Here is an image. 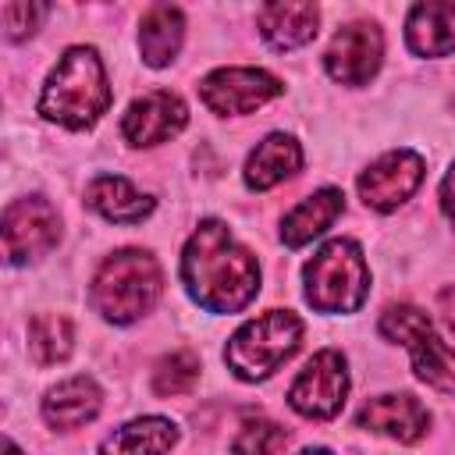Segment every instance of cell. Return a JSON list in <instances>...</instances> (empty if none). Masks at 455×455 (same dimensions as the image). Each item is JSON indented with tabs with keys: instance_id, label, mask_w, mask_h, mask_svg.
Masks as SVG:
<instances>
[{
	"instance_id": "obj_1",
	"label": "cell",
	"mask_w": 455,
	"mask_h": 455,
	"mask_svg": "<svg viewBox=\"0 0 455 455\" xmlns=\"http://www.w3.org/2000/svg\"><path fill=\"white\" fill-rule=\"evenodd\" d=\"M181 284L206 313H238L259 291V263L224 220H203L181 249Z\"/></svg>"
},
{
	"instance_id": "obj_2",
	"label": "cell",
	"mask_w": 455,
	"mask_h": 455,
	"mask_svg": "<svg viewBox=\"0 0 455 455\" xmlns=\"http://www.w3.org/2000/svg\"><path fill=\"white\" fill-rule=\"evenodd\" d=\"M110 100L114 92H110L100 53L92 46H71L60 53L57 68L50 71L39 92V114L46 121L82 132V128H92L107 114Z\"/></svg>"
},
{
	"instance_id": "obj_3",
	"label": "cell",
	"mask_w": 455,
	"mask_h": 455,
	"mask_svg": "<svg viewBox=\"0 0 455 455\" xmlns=\"http://www.w3.org/2000/svg\"><path fill=\"white\" fill-rule=\"evenodd\" d=\"M160 291H164L160 263L142 249H117L100 263L89 299L103 320L135 323L156 306Z\"/></svg>"
},
{
	"instance_id": "obj_4",
	"label": "cell",
	"mask_w": 455,
	"mask_h": 455,
	"mask_svg": "<svg viewBox=\"0 0 455 455\" xmlns=\"http://www.w3.org/2000/svg\"><path fill=\"white\" fill-rule=\"evenodd\" d=\"M302 345V320L291 309H267L245 320L224 348V363L238 380H267L281 363H288Z\"/></svg>"
},
{
	"instance_id": "obj_5",
	"label": "cell",
	"mask_w": 455,
	"mask_h": 455,
	"mask_svg": "<svg viewBox=\"0 0 455 455\" xmlns=\"http://www.w3.org/2000/svg\"><path fill=\"white\" fill-rule=\"evenodd\" d=\"M306 302L316 313H355L370 295V267L352 238H334L302 270Z\"/></svg>"
},
{
	"instance_id": "obj_6",
	"label": "cell",
	"mask_w": 455,
	"mask_h": 455,
	"mask_svg": "<svg viewBox=\"0 0 455 455\" xmlns=\"http://www.w3.org/2000/svg\"><path fill=\"white\" fill-rule=\"evenodd\" d=\"M380 334L387 341H398L409 348L412 355V370L423 384L455 395V352L434 334V323L423 309L409 306V302H395L380 313Z\"/></svg>"
},
{
	"instance_id": "obj_7",
	"label": "cell",
	"mask_w": 455,
	"mask_h": 455,
	"mask_svg": "<svg viewBox=\"0 0 455 455\" xmlns=\"http://www.w3.org/2000/svg\"><path fill=\"white\" fill-rule=\"evenodd\" d=\"M348 395V363L338 348H320L291 380L288 405L306 419H334Z\"/></svg>"
},
{
	"instance_id": "obj_8",
	"label": "cell",
	"mask_w": 455,
	"mask_h": 455,
	"mask_svg": "<svg viewBox=\"0 0 455 455\" xmlns=\"http://www.w3.org/2000/svg\"><path fill=\"white\" fill-rule=\"evenodd\" d=\"M60 238V217L50 199L25 196L4 210V256L11 267L43 259Z\"/></svg>"
},
{
	"instance_id": "obj_9",
	"label": "cell",
	"mask_w": 455,
	"mask_h": 455,
	"mask_svg": "<svg viewBox=\"0 0 455 455\" xmlns=\"http://www.w3.org/2000/svg\"><path fill=\"white\" fill-rule=\"evenodd\" d=\"M281 78L263 68H217L199 82V96L213 114H252L281 96Z\"/></svg>"
},
{
	"instance_id": "obj_10",
	"label": "cell",
	"mask_w": 455,
	"mask_h": 455,
	"mask_svg": "<svg viewBox=\"0 0 455 455\" xmlns=\"http://www.w3.org/2000/svg\"><path fill=\"white\" fill-rule=\"evenodd\" d=\"M380 60H384V36L373 21L341 25L323 53L327 75L341 85H366L380 71Z\"/></svg>"
},
{
	"instance_id": "obj_11",
	"label": "cell",
	"mask_w": 455,
	"mask_h": 455,
	"mask_svg": "<svg viewBox=\"0 0 455 455\" xmlns=\"http://www.w3.org/2000/svg\"><path fill=\"white\" fill-rule=\"evenodd\" d=\"M423 156L412 149H391L380 160H373L363 174H359V196L370 210L377 213H391L398 210L423 181Z\"/></svg>"
},
{
	"instance_id": "obj_12",
	"label": "cell",
	"mask_w": 455,
	"mask_h": 455,
	"mask_svg": "<svg viewBox=\"0 0 455 455\" xmlns=\"http://www.w3.org/2000/svg\"><path fill=\"white\" fill-rule=\"evenodd\" d=\"M185 124H188V107L181 103V96L171 89H153L124 110L121 135L132 146H160L174 139Z\"/></svg>"
},
{
	"instance_id": "obj_13",
	"label": "cell",
	"mask_w": 455,
	"mask_h": 455,
	"mask_svg": "<svg viewBox=\"0 0 455 455\" xmlns=\"http://www.w3.org/2000/svg\"><path fill=\"white\" fill-rule=\"evenodd\" d=\"M355 423L363 430H373V434H384L391 441L412 444V441H419L427 434L430 412L412 395H373V398H366L359 405Z\"/></svg>"
},
{
	"instance_id": "obj_14",
	"label": "cell",
	"mask_w": 455,
	"mask_h": 455,
	"mask_svg": "<svg viewBox=\"0 0 455 455\" xmlns=\"http://www.w3.org/2000/svg\"><path fill=\"white\" fill-rule=\"evenodd\" d=\"M405 43L416 57L455 53V0L416 4L405 18Z\"/></svg>"
},
{
	"instance_id": "obj_15",
	"label": "cell",
	"mask_w": 455,
	"mask_h": 455,
	"mask_svg": "<svg viewBox=\"0 0 455 455\" xmlns=\"http://www.w3.org/2000/svg\"><path fill=\"white\" fill-rule=\"evenodd\" d=\"M100 405H103V391L96 387L92 377L78 373V377H68L57 387L46 391V398H43V419L53 430H75V427L96 419Z\"/></svg>"
},
{
	"instance_id": "obj_16",
	"label": "cell",
	"mask_w": 455,
	"mask_h": 455,
	"mask_svg": "<svg viewBox=\"0 0 455 455\" xmlns=\"http://www.w3.org/2000/svg\"><path fill=\"white\" fill-rule=\"evenodd\" d=\"M85 206L96 210L110 224H139V220H146L153 213V199L142 196L121 174H96L85 185Z\"/></svg>"
},
{
	"instance_id": "obj_17",
	"label": "cell",
	"mask_w": 455,
	"mask_h": 455,
	"mask_svg": "<svg viewBox=\"0 0 455 455\" xmlns=\"http://www.w3.org/2000/svg\"><path fill=\"white\" fill-rule=\"evenodd\" d=\"M256 25H259L263 39L274 50H295V46H306L316 36L320 11H316V4L277 0V4H263L256 11Z\"/></svg>"
},
{
	"instance_id": "obj_18",
	"label": "cell",
	"mask_w": 455,
	"mask_h": 455,
	"mask_svg": "<svg viewBox=\"0 0 455 455\" xmlns=\"http://www.w3.org/2000/svg\"><path fill=\"white\" fill-rule=\"evenodd\" d=\"M302 167V146L284 135V132H274L267 135L245 160V185L252 192H267L281 181H288L291 174H299Z\"/></svg>"
},
{
	"instance_id": "obj_19",
	"label": "cell",
	"mask_w": 455,
	"mask_h": 455,
	"mask_svg": "<svg viewBox=\"0 0 455 455\" xmlns=\"http://www.w3.org/2000/svg\"><path fill=\"white\" fill-rule=\"evenodd\" d=\"M341 210H345L341 188H320V192L306 196L302 203H295V206L284 213V220H281V242H284L288 249H299V245L313 242L316 235H323V231L334 224V217H338Z\"/></svg>"
},
{
	"instance_id": "obj_20",
	"label": "cell",
	"mask_w": 455,
	"mask_h": 455,
	"mask_svg": "<svg viewBox=\"0 0 455 455\" xmlns=\"http://www.w3.org/2000/svg\"><path fill=\"white\" fill-rule=\"evenodd\" d=\"M178 441V427L164 416H139L132 423L114 427L100 441V455H167Z\"/></svg>"
},
{
	"instance_id": "obj_21",
	"label": "cell",
	"mask_w": 455,
	"mask_h": 455,
	"mask_svg": "<svg viewBox=\"0 0 455 455\" xmlns=\"http://www.w3.org/2000/svg\"><path fill=\"white\" fill-rule=\"evenodd\" d=\"M185 39V18L171 4H153L139 25V53L149 68H167Z\"/></svg>"
},
{
	"instance_id": "obj_22",
	"label": "cell",
	"mask_w": 455,
	"mask_h": 455,
	"mask_svg": "<svg viewBox=\"0 0 455 455\" xmlns=\"http://www.w3.org/2000/svg\"><path fill=\"white\" fill-rule=\"evenodd\" d=\"M28 348L39 366L64 363L75 348V327L64 313H36L28 320Z\"/></svg>"
},
{
	"instance_id": "obj_23",
	"label": "cell",
	"mask_w": 455,
	"mask_h": 455,
	"mask_svg": "<svg viewBox=\"0 0 455 455\" xmlns=\"http://www.w3.org/2000/svg\"><path fill=\"white\" fill-rule=\"evenodd\" d=\"M199 380V355L188 348L167 352L156 366H153V391L160 398H174V395H188Z\"/></svg>"
},
{
	"instance_id": "obj_24",
	"label": "cell",
	"mask_w": 455,
	"mask_h": 455,
	"mask_svg": "<svg viewBox=\"0 0 455 455\" xmlns=\"http://www.w3.org/2000/svg\"><path fill=\"white\" fill-rule=\"evenodd\" d=\"M288 444V430L277 427L274 419L263 416H249L242 419L235 441H231V455H277Z\"/></svg>"
},
{
	"instance_id": "obj_25",
	"label": "cell",
	"mask_w": 455,
	"mask_h": 455,
	"mask_svg": "<svg viewBox=\"0 0 455 455\" xmlns=\"http://www.w3.org/2000/svg\"><path fill=\"white\" fill-rule=\"evenodd\" d=\"M43 14H46V7H43V4H4V7H0L4 36H7V39H14V43H18V39H25V36H32Z\"/></svg>"
},
{
	"instance_id": "obj_26",
	"label": "cell",
	"mask_w": 455,
	"mask_h": 455,
	"mask_svg": "<svg viewBox=\"0 0 455 455\" xmlns=\"http://www.w3.org/2000/svg\"><path fill=\"white\" fill-rule=\"evenodd\" d=\"M441 210H444V217L455 224V164L448 167V174H444V181H441Z\"/></svg>"
},
{
	"instance_id": "obj_27",
	"label": "cell",
	"mask_w": 455,
	"mask_h": 455,
	"mask_svg": "<svg viewBox=\"0 0 455 455\" xmlns=\"http://www.w3.org/2000/svg\"><path fill=\"white\" fill-rule=\"evenodd\" d=\"M437 313H441L444 323L455 331V284H448V288L437 291Z\"/></svg>"
},
{
	"instance_id": "obj_28",
	"label": "cell",
	"mask_w": 455,
	"mask_h": 455,
	"mask_svg": "<svg viewBox=\"0 0 455 455\" xmlns=\"http://www.w3.org/2000/svg\"><path fill=\"white\" fill-rule=\"evenodd\" d=\"M4 455H21V448H18V444L7 437V441H4Z\"/></svg>"
},
{
	"instance_id": "obj_29",
	"label": "cell",
	"mask_w": 455,
	"mask_h": 455,
	"mask_svg": "<svg viewBox=\"0 0 455 455\" xmlns=\"http://www.w3.org/2000/svg\"><path fill=\"white\" fill-rule=\"evenodd\" d=\"M299 455H334V451H327V448H306V451H299Z\"/></svg>"
}]
</instances>
